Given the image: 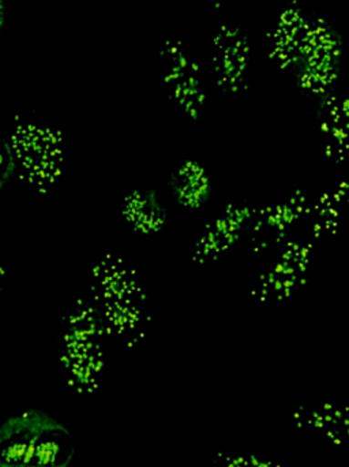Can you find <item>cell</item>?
Segmentation results:
<instances>
[{"label": "cell", "mask_w": 349, "mask_h": 467, "mask_svg": "<svg viewBox=\"0 0 349 467\" xmlns=\"http://www.w3.org/2000/svg\"><path fill=\"white\" fill-rule=\"evenodd\" d=\"M301 57L306 67L304 76H313L318 87H326L336 76L342 46L334 30L320 22L307 30Z\"/></svg>", "instance_id": "cell-2"}, {"label": "cell", "mask_w": 349, "mask_h": 467, "mask_svg": "<svg viewBox=\"0 0 349 467\" xmlns=\"http://www.w3.org/2000/svg\"><path fill=\"white\" fill-rule=\"evenodd\" d=\"M77 454L70 428L43 409H22L0 428V467H71Z\"/></svg>", "instance_id": "cell-1"}]
</instances>
